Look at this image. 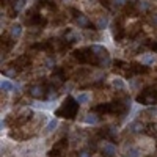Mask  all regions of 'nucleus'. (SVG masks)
<instances>
[{
	"label": "nucleus",
	"instance_id": "nucleus-3",
	"mask_svg": "<svg viewBox=\"0 0 157 157\" xmlns=\"http://www.w3.org/2000/svg\"><path fill=\"white\" fill-rule=\"evenodd\" d=\"M90 49L96 55V58L99 60V66H109L110 64V55H109V50L105 47L99 46V44H93V46H90Z\"/></svg>",
	"mask_w": 157,
	"mask_h": 157
},
{
	"label": "nucleus",
	"instance_id": "nucleus-4",
	"mask_svg": "<svg viewBox=\"0 0 157 157\" xmlns=\"http://www.w3.org/2000/svg\"><path fill=\"white\" fill-rule=\"evenodd\" d=\"M137 101L141 102V104H154V102H157V90H154V88L145 90L143 94H140L137 98Z\"/></svg>",
	"mask_w": 157,
	"mask_h": 157
},
{
	"label": "nucleus",
	"instance_id": "nucleus-13",
	"mask_svg": "<svg viewBox=\"0 0 157 157\" xmlns=\"http://www.w3.org/2000/svg\"><path fill=\"white\" fill-rule=\"evenodd\" d=\"M107 25H109L107 16H101L99 21L96 22V29H98V30H104V29H107Z\"/></svg>",
	"mask_w": 157,
	"mask_h": 157
},
{
	"label": "nucleus",
	"instance_id": "nucleus-28",
	"mask_svg": "<svg viewBox=\"0 0 157 157\" xmlns=\"http://www.w3.org/2000/svg\"><path fill=\"white\" fill-rule=\"evenodd\" d=\"M115 66H118V68H124V66H126V63H124V61H120V60H118V61L115 63Z\"/></svg>",
	"mask_w": 157,
	"mask_h": 157
},
{
	"label": "nucleus",
	"instance_id": "nucleus-1",
	"mask_svg": "<svg viewBox=\"0 0 157 157\" xmlns=\"http://www.w3.org/2000/svg\"><path fill=\"white\" fill-rule=\"evenodd\" d=\"M77 109H78V102L74 99V98H68L64 101V104L57 110V115L58 116H63V118H74L75 113H77Z\"/></svg>",
	"mask_w": 157,
	"mask_h": 157
},
{
	"label": "nucleus",
	"instance_id": "nucleus-29",
	"mask_svg": "<svg viewBox=\"0 0 157 157\" xmlns=\"http://www.w3.org/2000/svg\"><path fill=\"white\" fill-rule=\"evenodd\" d=\"M148 46H149L154 52H157V43H148Z\"/></svg>",
	"mask_w": 157,
	"mask_h": 157
},
{
	"label": "nucleus",
	"instance_id": "nucleus-14",
	"mask_svg": "<svg viewBox=\"0 0 157 157\" xmlns=\"http://www.w3.org/2000/svg\"><path fill=\"white\" fill-rule=\"evenodd\" d=\"M129 130H130V132H134V134H138V132L143 130V124L138 123V121H134V123L129 124Z\"/></svg>",
	"mask_w": 157,
	"mask_h": 157
},
{
	"label": "nucleus",
	"instance_id": "nucleus-15",
	"mask_svg": "<svg viewBox=\"0 0 157 157\" xmlns=\"http://www.w3.org/2000/svg\"><path fill=\"white\" fill-rule=\"evenodd\" d=\"M85 123L86 124H98L99 123V116L96 113H88L85 116Z\"/></svg>",
	"mask_w": 157,
	"mask_h": 157
},
{
	"label": "nucleus",
	"instance_id": "nucleus-23",
	"mask_svg": "<svg viewBox=\"0 0 157 157\" xmlns=\"http://www.w3.org/2000/svg\"><path fill=\"white\" fill-rule=\"evenodd\" d=\"M24 6H25V0H14V2H13V8H14L17 13H19Z\"/></svg>",
	"mask_w": 157,
	"mask_h": 157
},
{
	"label": "nucleus",
	"instance_id": "nucleus-25",
	"mask_svg": "<svg viewBox=\"0 0 157 157\" xmlns=\"http://www.w3.org/2000/svg\"><path fill=\"white\" fill-rule=\"evenodd\" d=\"M126 155L127 157H138L140 155V149L138 148H129V151H127Z\"/></svg>",
	"mask_w": 157,
	"mask_h": 157
},
{
	"label": "nucleus",
	"instance_id": "nucleus-5",
	"mask_svg": "<svg viewBox=\"0 0 157 157\" xmlns=\"http://www.w3.org/2000/svg\"><path fill=\"white\" fill-rule=\"evenodd\" d=\"M71 13L74 14V21H75V24L78 25V27H83V29H86V27H93L91 25V22H90V19L85 16V14H82L80 11H77V10H71Z\"/></svg>",
	"mask_w": 157,
	"mask_h": 157
},
{
	"label": "nucleus",
	"instance_id": "nucleus-8",
	"mask_svg": "<svg viewBox=\"0 0 157 157\" xmlns=\"http://www.w3.org/2000/svg\"><path fill=\"white\" fill-rule=\"evenodd\" d=\"M101 152H102V155H105V157H113V155H116V146L112 145V143H109V141H105L101 146Z\"/></svg>",
	"mask_w": 157,
	"mask_h": 157
},
{
	"label": "nucleus",
	"instance_id": "nucleus-24",
	"mask_svg": "<svg viewBox=\"0 0 157 157\" xmlns=\"http://www.w3.org/2000/svg\"><path fill=\"white\" fill-rule=\"evenodd\" d=\"M152 61H154V55H143L141 57V63L145 64V66H149Z\"/></svg>",
	"mask_w": 157,
	"mask_h": 157
},
{
	"label": "nucleus",
	"instance_id": "nucleus-11",
	"mask_svg": "<svg viewBox=\"0 0 157 157\" xmlns=\"http://www.w3.org/2000/svg\"><path fill=\"white\" fill-rule=\"evenodd\" d=\"M29 93H30V96H33V98H43V96L47 93V90H46L43 85H35V86H32V88L29 90Z\"/></svg>",
	"mask_w": 157,
	"mask_h": 157
},
{
	"label": "nucleus",
	"instance_id": "nucleus-20",
	"mask_svg": "<svg viewBox=\"0 0 157 157\" xmlns=\"http://www.w3.org/2000/svg\"><path fill=\"white\" fill-rule=\"evenodd\" d=\"M0 88H2V91H13L14 85H13L10 80H2V83H0Z\"/></svg>",
	"mask_w": 157,
	"mask_h": 157
},
{
	"label": "nucleus",
	"instance_id": "nucleus-10",
	"mask_svg": "<svg viewBox=\"0 0 157 157\" xmlns=\"http://www.w3.org/2000/svg\"><path fill=\"white\" fill-rule=\"evenodd\" d=\"M64 78H66V75H64V71L58 68V69L54 71V74H52V83H54V85H60V83L64 82Z\"/></svg>",
	"mask_w": 157,
	"mask_h": 157
},
{
	"label": "nucleus",
	"instance_id": "nucleus-27",
	"mask_svg": "<svg viewBox=\"0 0 157 157\" xmlns=\"http://www.w3.org/2000/svg\"><path fill=\"white\" fill-rule=\"evenodd\" d=\"M109 134H110V137H115V135L118 134V129H116V127H113V126H112V127H109Z\"/></svg>",
	"mask_w": 157,
	"mask_h": 157
},
{
	"label": "nucleus",
	"instance_id": "nucleus-9",
	"mask_svg": "<svg viewBox=\"0 0 157 157\" xmlns=\"http://www.w3.org/2000/svg\"><path fill=\"white\" fill-rule=\"evenodd\" d=\"M14 69L17 68V69H25L27 66H30V58L27 57V55H21V57H17L16 60H14Z\"/></svg>",
	"mask_w": 157,
	"mask_h": 157
},
{
	"label": "nucleus",
	"instance_id": "nucleus-7",
	"mask_svg": "<svg viewBox=\"0 0 157 157\" xmlns=\"http://www.w3.org/2000/svg\"><path fill=\"white\" fill-rule=\"evenodd\" d=\"M112 33H113V38L116 39V41H121V39L124 38V27H123V21L121 19H118V21L113 22Z\"/></svg>",
	"mask_w": 157,
	"mask_h": 157
},
{
	"label": "nucleus",
	"instance_id": "nucleus-30",
	"mask_svg": "<svg viewBox=\"0 0 157 157\" xmlns=\"http://www.w3.org/2000/svg\"><path fill=\"white\" fill-rule=\"evenodd\" d=\"M78 157H90V152L88 151H82L80 154H78Z\"/></svg>",
	"mask_w": 157,
	"mask_h": 157
},
{
	"label": "nucleus",
	"instance_id": "nucleus-6",
	"mask_svg": "<svg viewBox=\"0 0 157 157\" xmlns=\"http://www.w3.org/2000/svg\"><path fill=\"white\" fill-rule=\"evenodd\" d=\"M27 24L33 25V27H44V25L47 24V19L43 17L41 14H36L35 11H32V14L27 17Z\"/></svg>",
	"mask_w": 157,
	"mask_h": 157
},
{
	"label": "nucleus",
	"instance_id": "nucleus-31",
	"mask_svg": "<svg viewBox=\"0 0 157 157\" xmlns=\"http://www.w3.org/2000/svg\"><path fill=\"white\" fill-rule=\"evenodd\" d=\"M152 22H154V25H157V14L152 16Z\"/></svg>",
	"mask_w": 157,
	"mask_h": 157
},
{
	"label": "nucleus",
	"instance_id": "nucleus-16",
	"mask_svg": "<svg viewBox=\"0 0 157 157\" xmlns=\"http://www.w3.org/2000/svg\"><path fill=\"white\" fill-rule=\"evenodd\" d=\"M90 99H91V96L88 93H80V94H77V98H75V101L78 104H88Z\"/></svg>",
	"mask_w": 157,
	"mask_h": 157
},
{
	"label": "nucleus",
	"instance_id": "nucleus-18",
	"mask_svg": "<svg viewBox=\"0 0 157 157\" xmlns=\"http://www.w3.org/2000/svg\"><path fill=\"white\" fill-rule=\"evenodd\" d=\"M64 39H66L69 44H72V43H75L77 39H78V36L74 32H66V33H64Z\"/></svg>",
	"mask_w": 157,
	"mask_h": 157
},
{
	"label": "nucleus",
	"instance_id": "nucleus-2",
	"mask_svg": "<svg viewBox=\"0 0 157 157\" xmlns=\"http://www.w3.org/2000/svg\"><path fill=\"white\" fill-rule=\"evenodd\" d=\"M72 57L78 61V63H83V64H99V60L96 58V55L91 52L90 47H85V49H78L75 50Z\"/></svg>",
	"mask_w": 157,
	"mask_h": 157
},
{
	"label": "nucleus",
	"instance_id": "nucleus-19",
	"mask_svg": "<svg viewBox=\"0 0 157 157\" xmlns=\"http://www.w3.org/2000/svg\"><path fill=\"white\" fill-rule=\"evenodd\" d=\"M14 38H2V47L5 46V49H11L14 46Z\"/></svg>",
	"mask_w": 157,
	"mask_h": 157
},
{
	"label": "nucleus",
	"instance_id": "nucleus-26",
	"mask_svg": "<svg viewBox=\"0 0 157 157\" xmlns=\"http://www.w3.org/2000/svg\"><path fill=\"white\" fill-rule=\"evenodd\" d=\"M148 8H149V3H148V2H145V0H143V2H140L138 10H141V11H146Z\"/></svg>",
	"mask_w": 157,
	"mask_h": 157
},
{
	"label": "nucleus",
	"instance_id": "nucleus-12",
	"mask_svg": "<svg viewBox=\"0 0 157 157\" xmlns=\"http://www.w3.org/2000/svg\"><path fill=\"white\" fill-rule=\"evenodd\" d=\"M21 33H22V27L19 24H16V25H11V29H10V35H11V38H19L21 36Z\"/></svg>",
	"mask_w": 157,
	"mask_h": 157
},
{
	"label": "nucleus",
	"instance_id": "nucleus-21",
	"mask_svg": "<svg viewBox=\"0 0 157 157\" xmlns=\"http://www.w3.org/2000/svg\"><path fill=\"white\" fill-rule=\"evenodd\" d=\"M112 83H113V86H115L116 90H124V88H126V83L123 82V78H118V77H116V78H113Z\"/></svg>",
	"mask_w": 157,
	"mask_h": 157
},
{
	"label": "nucleus",
	"instance_id": "nucleus-22",
	"mask_svg": "<svg viewBox=\"0 0 157 157\" xmlns=\"http://www.w3.org/2000/svg\"><path fill=\"white\" fill-rule=\"evenodd\" d=\"M46 96H47V99H49V101L55 99V98H57V90H55V86H49V88H47Z\"/></svg>",
	"mask_w": 157,
	"mask_h": 157
},
{
	"label": "nucleus",
	"instance_id": "nucleus-17",
	"mask_svg": "<svg viewBox=\"0 0 157 157\" xmlns=\"http://www.w3.org/2000/svg\"><path fill=\"white\" fill-rule=\"evenodd\" d=\"M57 126H58V121L57 120H50L47 123V126H46V134H52L57 129Z\"/></svg>",
	"mask_w": 157,
	"mask_h": 157
}]
</instances>
